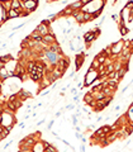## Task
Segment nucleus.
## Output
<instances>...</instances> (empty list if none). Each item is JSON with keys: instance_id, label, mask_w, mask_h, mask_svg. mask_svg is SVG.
Masks as SVG:
<instances>
[{"instance_id": "obj_17", "label": "nucleus", "mask_w": 133, "mask_h": 152, "mask_svg": "<svg viewBox=\"0 0 133 152\" xmlns=\"http://www.w3.org/2000/svg\"><path fill=\"white\" fill-rule=\"evenodd\" d=\"M70 7L72 8L75 12H76V10H81L84 5H82L81 0H77V1H74V3H71V4H70Z\"/></svg>"}, {"instance_id": "obj_36", "label": "nucleus", "mask_w": 133, "mask_h": 152, "mask_svg": "<svg viewBox=\"0 0 133 152\" xmlns=\"http://www.w3.org/2000/svg\"><path fill=\"white\" fill-rule=\"evenodd\" d=\"M74 101H76V103L79 101V95H75L74 96Z\"/></svg>"}, {"instance_id": "obj_29", "label": "nucleus", "mask_w": 133, "mask_h": 152, "mask_svg": "<svg viewBox=\"0 0 133 152\" xmlns=\"http://www.w3.org/2000/svg\"><path fill=\"white\" fill-rule=\"evenodd\" d=\"M72 124H74V125L77 124V116H72Z\"/></svg>"}, {"instance_id": "obj_28", "label": "nucleus", "mask_w": 133, "mask_h": 152, "mask_svg": "<svg viewBox=\"0 0 133 152\" xmlns=\"http://www.w3.org/2000/svg\"><path fill=\"white\" fill-rule=\"evenodd\" d=\"M88 105H89V107H91V108H93V109H95V108H96V100H95V99H94V100H93V101H90V103H89Z\"/></svg>"}, {"instance_id": "obj_26", "label": "nucleus", "mask_w": 133, "mask_h": 152, "mask_svg": "<svg viewBox=\"0 0 133 152\" xmlns=\"http://www.w3.org/2000/svg\"><path fill=\"white\" fill-rule=\"evenodd\" d=\"M99 66H100V64H99V61H98L96 58H94V60H93V62H91V65H90V67H93V69H95V70H98V69H99Z\"/></svg>"}, {"instance_id": "obj_25", "label": "nucleus", "mask_w": 133, "mask_h": 152, "mask_svg": "<svg viewBox=\"0 0 133 152\" xmlns=\"http://www.w3.org/2000/svg\"><path fill=\"white\" fill-rule=\"evenodd\" d=\"M108 80H111V79H118V71H111L107 75Z\"/></svg>"}, {"instance_id": "obj_4", "label": "nucleus", "mask_w": 133, "mask_h": 152, "mask_svg": "<svg viewBox=\"0 0 133 152\" xmlns=\"http://www.w3.org/2000/svg\"><path fill=\"white\" fill-rule=\"evenodd\" d=\"M56 66L58 67L60 70H62L63 72H66V70L68 69V67H70V60H68L67 57H65V56H62V57H61L58 61H57Z\"/></svg>"}, {"instance_id": "obj_6", "label": "nucleus", "mask_w": 133, "mask_h": 152, "mask_svg": "<svg viewBox=\"0 0 133 152\" xmlns=\"http://www.w3.org/2000/svg\"><path fill=\"white\" fill-rule=\"evenodd\" d=\"M36 30H37V32L42 37L47 36L48 33H53V32H52V29H51V27H47V25H46V24H43V23H39L37 27H36Z\"/></svg>"}, {"instance_id": "obj_31", "label": "nucleus", "mask_w": 133, "mask_h": 152, "mask_svg": "<svg viewBox=\"0 0 133 152\" xmlns=\"http://www.w3.org/2000/svg\"><path fill=\"white\" fill-rule=\"evenodd\" d=\"M111 19H113V20H115V22H118L119 19H118V14H113L111 15Z\"/></svg>"}, {"instance_id": "obj_42", "label": "nucleus", "mask_w": 133, "mask_h": 152, "mask_svg": "<svg viewBox=\"0 0 133 152\" xmlns=\"http://www.w3.org/2000/svg\"><path fill=\"white\" fill-rule=\"evenodd\" d=\"M103 1H104V3H107V1H108V0H103Z\"/></svg>"}, {"instance_id": "obj_43", "label": "nucleus", "mask_w": 133, "mask_h": 152, "mask_svg": "<svg viewBox=\"0 0 133 152\" xmlns=\"http://www.w3.org/2000/svg\"><path fill=\"white\" fill-rule=\"evenodd\" d=\"M44 152H47V151H44Z\"/></svg>"}, {"instance_id": "obj_27", "label": "nucleus", "mask_w": 133, "mask_h": 152, "mask_svg": "<svg viewBox=\"0 0 133 152\" xmlns=\"http://www.w3.org/2000/svg\"><path fill=\"white\" fill-rule=\"evenodd\" d=\"M126 8L127 9H133V0H129V1H127V4H126Z\"/></svg>"}, {"instance_id": "obj_19", "label": "nucleus", "mask_w": 133, "mask_h": 152, "mask_svg": "<svg viewBox=\"0 0 133 152\" xmlns=\"http://www.w3.org/2000/svg\"><path fill=\"white\" fill-rule=\"evenodd\" d=\"M102 91L104 93V95H105V96H114V94H115V90L110 89L109 86H104Z\"/></svg>"}, {"instance_id": "obj_15", "label": "nucleus", "mask_w": 133, "mask_h": 152, "mask_svg": "<svg viewBox=\"0 0 133 152\" xmlns=\"http://www.w3.org/2000/svg\"><path fill=\"white\" fill-rule=\"evenodd\" d=\"M0 5L4 10L9 12L12 9V0H0Z\"/></svg>"}, {"instance_id": "obj_32", "label": "nucleus", "mask_w": 133, "mask_h": 152, "mask_svg": "<svg viewBox=\"0 0 133 152\" xmlns=\"http://www.w3.org/2000/svg\"><path fill=\"white\" fill-rule=\"evenodd\" d=\"M53 123H55V120H51V122L48 123V125H47V128H48V129H51L52 125H53Z\"/></svg>"}, {"instance_id": "obj_3", "label": "nucleus", "mask_w": 133, "mask_h": 152, "mask_svg": "<svg viewBox=\"0 0 133 152\" xmlns=\"http://www.w3.org/2000/svg\"><path fill=\"white\" fill-rule=\"evenodd\" d=\"M123 47H124V41L123 39H120L118 42H114V43L110 44V48H111V55H119L122 50H123Z\"/></svg>"}, {"instance_id": "obj_2", "label": "nucleus", "mask_w": 133, "mask_h": 152, "mask_svg": "<svg viewBox=\"0 0 133 152\" xmlns=\"http://www.w3.org/2000/svg\"><path fill=\"white\" fill-rule=\"evenodd\" d=\"M38 7V0H25V1H23V9L24 10H27V12H34Z\"/></svg>"}, {"instance_id": "obj_35", "label": "nucleus", "mask_w": 133, "mask_h": 152, "mask_svg": "<svg viewBox=\"0 0 133 152\" xmlns=\"http://www.w3.org/2000/svg\"><path fill=\"white\" fill-rule=\"evenodd\" d=\"M55 1H57V0H46L47 4H52V3H55Z\"/></svg>"}, {"instance_id": "obj_10", "label": "nucleus", "mask_w": 133, "mask_h": 152, "mask_svg": "<svg viewBox=\"0 0 133 152\" xmlns=\"http://www.w3.org/2000/svg\"><path fill=\"white\" fill-rule=\"evenodd\" d=\"M72 17L79 24H84V12L82 10H76Z\"/></svg>"}, {"instance_id": "obj_23", "label": "nucleus", "mask_w": 133, "mask_h": 152, "mask_svg": "<svg viewBox=\"0 0 133 152\" xmlns=\"http://www.w3.org/2000/svg\"><path fill=\"white\" fill-rule=\"evenodd\" d=\"M93 20V14L88 13V12H84V23H88Z\"/></svg>"}, {"instance_id": "obj_30", "label": "nucleus", "mask_w": 133, "mask_h": 152, "mask_svg": "<svg viewBox=\"0 0 133 152\" xmlns=\"http://www.w3.org/2000/svg\"><path fill=\"white\" fill-rule=\"evenodd\" d=\"M74 108H75L74 104H68V105H66V109H67V110H72Z\"/></svg>"}, {"instance_id": "obj_8", "label": "nucleus", "mask_w": 133, "mask_h": 152, "mask_svg": "<svg viewBox=\"0 0 133 152\" xmlns=\"http://www.w3.org/2000/svg\"><path fill=\"white\" fill-rule=\"evenodd\" d=\"M42 42L50 46V44L56 43V42H58V41H57V38L55 36V33H48L47 36H43V41H42Z\"/></svg>"}, {"instance_id": "obj_39", "label": "nucleus", "mask_w": 133, "mask_h": 152, "mask_svg": "<svg viewBox=\"0 0 133 152\" xmlns=\"http://www.w3.org/2000/svg\"><path fill=\"white\" fill-rule=\"evenodd\" d=\"M76 91H77L76 89H71V93H72V94H75V95H76Z\"/></svg>"}, {"instance_id": "obj_44", "label": "nucleus", "mask_w": 133, "mask_h": 152, "mask_svg": "<svg viewBox=\"0 0 133 152\" xmlns=\"http://www.w3.org/2000/svg\"><path fill=\"white\" fill-rule=\"evenodd\" d=\"M0 141H1V139H0Z\"/></svg>"}, {"instance_id": "obj_5", "label": "nucleus", "mask_w": 133, "mask_h": 152, "mask_svg": "<svg viewBox=\"0 0 133 152\" xmlns=\"http://www.w3.org/2000/svg\"><path fill=\"white\" fill-rule=\"evenodd\" d=\"M85 57H86V55L82 53V52L81 53H77V55L75 56V66H76L75 71H79V70L82 67L84 62H85Z\"/></svg>"}, {"instance_id": "obj_37", "label": "nucleus", "mask_w": 133, "mask_h": 152, "mask_svg": "<svg viewBox=\"0 0 133 152\" xmlns=\"http://www.w3.org/2000/svg\"><path fill=\"white\" fill-rule=\"evenodd\" d=\"M114 110H115V112H118V110H120V105H117V107L114 108Z\"/></svg>"}, {"instance_id": "obj_18", "label": "nucleus", "mask_w": 133, "mask_h": 152, "mask_svg": "<svg viewBox=\"0 0 133 152\" xmlns=\"http://www.w3.org/2000/svg\"><path fill=\"white\" fill-rule=\"evenodd\" d=\"M12 9H15V10L23 9V3L20 0H12Z\"/></svg>"}, {"instance_id": "obj_24", "label": "nucleus", "mask_w": 133, "mask_h": 152, "mask_svg": "<svg viewBox=\"0 0 133 152\" xmlns=\"http://www.w3.org/2000/svg\"><path fill=\"white\" fill-rule=\"evenodd\" d=\"M119 32H120V36H127L129 33V28H127L126 25H122L119 27Z\"/></svg>"}, {"instance_id": "obj_13", "label": "nucleus", "mask_w": 133, "mask_h": 152, "mask_svg": "<svg viewBox=\"0 0 133 152\" xmlns=\"http://www.w3.org/2000/svg\"><path fill=\"white\" fill-rule=\"evenodd\" d=\"M128 66H129V64H124V65H123V67H122V69L118 71V79L119 80L123 79V77L126 76V74L128 72V70H129V67H128Z\"/></svg>"}, {"instance_id": "obj_9", "label": "nucleus", "mask_w": 133, "mask_h": 152, "mask_svg": "<svg viewBox=\"0 0 133 152\" xmlns=\"http://www.w3.org/2000/svg\"><path fill=\"white\" fill-rule=\"evenodd\" d=\"M50 51L55 52V53H57V55H63V52H62V47H61V44H60L58 42L50 44Z\"/></svg>"}, {"instance_id": "obj_14", "label": "nucleus", "mask_w": 133, "mask_h": 152, "mask_svg": "<svg viewBox=\"0 0 133 152\" xmlns=\"http://www.w3.org/2000/svg\"><path fill=\"white\" fill-rule=\"evenodd\" d=\"M32 151L33 152H44V147H43V142L42 141H37L34 146L32 147Z\"/></svg>"}, {"instance_id": "obj_40", "label": "nucleus", "mask_w": 133, "mask_h": 152, "mask_svg": "<svg viewBox=\"0 0 133 152\" xmlns=\"http://www.w3.org/2000/svg\"><path fill=\"white\" fill-rule=\"evenodd\" d=\"M60 116H61V112H57V113H56V114H55V117H57V118H58Z\"/></svg>"}, {"instance_id": "obj_16", "label": "nucleus", "mask_w": 133, "mask_h": 152, "mask_svg": "<svg viewBox=\"0 0 133 152\" xmlns=\"http://www.w3.org/2000/svg\"><path fill=\"white\" fill-rule=\"evenodd\" d=\"M29 37H30V38H32V39H34V41H37V42H42V41H43V37L41 36V34L38 33V32H37V30H36V29H34V30H33V32L30 33V34H29Z\"/></svg>"}, {"instance_id": "obj_12", "label": "nucleus", "mask_w": 133, "mask_h": 152, "mask_svg": "<svg viewBox=\"0 0 133 152\" xmlns=\"http://www.w3.org/2000/svg\"><path fill=\"white\" fill-rule=\"evenodd\" d=\"M23 9H19V10H15V9H10L8 12V17L9 19H14V18H19L20 17V13H22Z\"/></svg>"}, {"instance_id": "obj_7", "label": "nucleus", "mask_w": 133, "mask_h": 152, "mask_svg": "<svg viewBox=\"0 0 133 152\" xmlns=\"http://www.w3.org/2000/svg\"><path fill=\"white\" fill-rule=\"evenodd\" d=\"M82 39H84L85 43H93L96 39V37H95V34L93 33V30H89V32H85V33H84Z\"/></svg>"}, {"instance_id": "obj_45", "label": "nucleus", "mask_w": 133, "mask_h": 152, "mask_svg": "<svg viewBox=\"0 0 133 152\" xmlns=\"http://www.w3.org/2000/svg\"><path fill=\"white\" fill-rule=\"evenodd\" d=\"M57 1H58V0H57Z\"/></svg>"}, {"instance_id": "obj_22", "label": "nucleus", "mask_w": 133, "mask_h": 152, "mask_svg": "<svg viewBox=\"0 0 133 152\" xmlns=\"http://www.w3.org/2000/svg\"><path fill=\"white\" fill-rule=\"evenodd\" d=\"M62 12H63V15H68V17H70V15L72 17V15H74V13H75V10H74V9H72L71 7H70V5L65 8Z\"/></svg>"}, {"instance_id": "obj_1", "label": "nucleus", "mask_w": 133, "mask_h": 152, "mask_svg": "<svg viewBox=\"0 0 133 152\" xmlns=\"http://www.w3.org/2000/svg\"><path fill=\"white\" fill-rule=\"evenodd\" d=\"M96 80H99V72L98 70L93 69V67H89V70L85 74V79H84V86H91L94 85Z\"/></svg>"}, {"instance_id": "obj_41", "label": "nucleus", "mask_w": 133, "mask_h": 152, "mask_svg": "<svg viewBox=\"0 0 133 152\" xmlns=\"http://www.w3.org/2000/svg\"><path fill=\"white\" fill-rule=\"evenodd\" d=\"M102 119H103V118H102V117H98V118H96V122H100V120H102Z\"/></svg>"}, {"instance_id": "obj_11", "label": "nucleus", "mask_w": 133, "mask_h": 152, "mask_svg": "<svg viewBox=\"0 0 133 152\" xmlns=\"http://www.w3.org/2000/svg\"><path fill=\"white\" fill-rule=\"evenodd\" d=\"M18 99L19 100H22V101H24V100H27L28 98H30L32 95H30V93H28V91H25L24 89H22V90H19L18 91Z\"/></svg>"}, {"instance_id": "obj_38", "label": "nucleus", "mask_w": 133, "mask_h": 152, "mask_svg": "<svg viewBox=\"0 0 133 152\" xmlns=\"http://www.w3.org/2000/svg\"><path fill=\"white\" fill-rule=\"evenodd\" d=\"M44 123V119H43V120H41V122H38V123H37V125H42V124H43Z\"/></svg>"}, {"instance_id": "obj_20", "label": "nucleus", "mask_w": 133, "mask_h": 152, "mask_svg": "<svg viewBox=\"0 0 133 152\" xmlns=\"http://www.w3.org/2000/svg\"><path fill=\"white\" fill-rule=\"evenodd\" d=\"M93 100H94V96H93V94H91V93H90V90H89L88 93L84 95V101H85V104L88 105L89 103H90V101H93Z\"/></svg>"}, {"instance_id": "obj_34", "label": "nucleus", "mask_w": 133, "mask_h": 152, "mask_svg": "<svg viewBox=\"0 0 133 152\" xmlns=\"http://www.w3.org/2000/svg\"><path fill=\"white\" fill-rule=\"evenodd\" d=\"M77 87H79V89H82V87H84V81H82V82H79V84H77Z\"/></svg>"}, {"instance_id": "obj_21", "label": "nucleus", "mask_w": 133, "mask_h": 152, "mask_svg": "<svg viewBox=\"0 0 133 152\" xmlns=\"http://www.w3.org/2000/svg\"><path fill=\"white\" fill-rule=\"evenodd\" d=\"M0 58H1V61L4 62V65L5 64H8V62H12L14 58H13V56L12 55H9V53H7V55H4V56H0Z\"/></svg>"}, {"instance_id": "obj_33", "label": "nucleus", "mask_w": 133, "mask_h": 152, "mask_svg": "<svg viewBox=\"0 0 133 152\" xmlns=\"http://www.w3.org/2000/svg\"><path fill=\"white\" fill-rule=\"evenodd\" d=\"M48 93H50V90H44V91H42V93H41V95H42V96H44V95H47Z\"/></svg>"}]
</instances>
